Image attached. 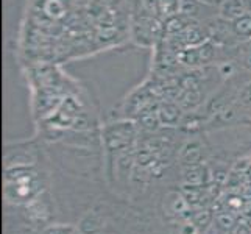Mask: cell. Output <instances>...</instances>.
<instances>
[{"label":"cell","instance_id":"obj_3","mask_svg":"<svg viewBox=\"0 0 251 234\" xmlns=\"http://www.w3.org/2000/svg\"><path fill=\"white\" fill-rule=\"evenodd\" d=\"M156 13L166 17H173L179 13V0H154Z\"/></svg>","mask_w":251,"mask_h":234},{"label":"cell","instance_id":"obj_4","mask_svg":"<svg viewBox=\"0 0 251 234\" xmlns=\"http://www.w3.org/2000/svg\"><path fill=\"white\" fill-rule=\"evenodd\" d=\"M247 10L248 13H251V0H247Z\"/></svg>","mask_w":251,"mask_h":234},{"label":"cell","instance_id":"obj_2","mask_svg":"<svg viewBox=\"0 0 251 234\" xmlns=\"http://www.w3.org/2000/svg\"><path fill=\"white\" fill-rule=\"evenodd\" d=\"M231 27L239 41L251 39V13H245L244 16L234 19L231 22Z\"/></svg>","mask_w":251,"mask_h":234},{"label":"cell","instance_id":"obj_1","mask_svg":"<svg viewBox=\"0 0 251 234\" xmlns=\"http://www.w3.org/2000/svg\"><path fill=\"white\" fill-rule=\"evenodd\" d=\"M245 13H248L247 0H223L220 5V16L229 22L244 16Z\"/></svg>","mask_w":251,"mask_h":234}]
</instances>
